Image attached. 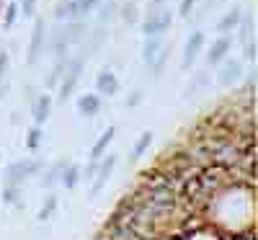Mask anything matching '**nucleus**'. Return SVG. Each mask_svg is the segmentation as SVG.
<instances>
[{
    "label": "nucleus",
    "mask_w": 258,
    "mask_h": 240,
    "mask_svg": "<svg viewBox=\"0 0 258 240\" xmlns=\"http://www.w3.org/2000/svg\"><path fill=\"white\" fill-rule=\"evenodd\" d=\"M18 199H21V186H6L3 202H6V204H18Z\"/></svg>",
    "instance_id": "b1692460"
},
{
    "label": "nucleus",
    "mask_w": 258,
    "mask_h": 240,
    "mask_svg": "<svg viewBox=\"0 0 258 240\" xmlns=\"http://www.w3.org/2000/svg\"><path fill=\"white\" fill-rule=\"evenodd\" d=\"M240 24V8L235 6V8H230L222 18H220V24H217V31L220 34H227V31H232L235 26Z\"/></svg>",
    "instance_id": "f3484780"
},
{
    "label": "nucleus",
    "mask_w": 258,
    "mask_h": 240,
    "mask_svg": "<svg viewBox=\"0 0 258 240\" xmlns=\"http://www.w3.org/2000/svg\"><path fill=\"white\" fill-rule=\"evenodd\" d=\"M121 13L126 16V21H129V24H135V18H137V8H135L132 3H129V6H126V8L121 11Z\"/></svg>",
    "instance_id": "2f4dec72"
},
{
    "label": "nucleus",
    "mask_w": 258,
    "mask_h": 240,
    "mask_svg": "<svg viewBox=\"0 0 258 240\" xmlns=\"http://www.w3.org/2000/svg\"><path fill=\"white\" fill-rule=\"evenodd\" d=\"M168 57H170V52H168V49H163V52H160V57L153 62V75H155V78L163 73V65L168 62Z\"/></svg>",
    "instance_id": "bb28decb"
},
{
    "label": "nucleus",
    "mask_w": 258,
    "mask_h": 240,
    "mask_svg": "<svg viewBox=\"0 0 258 240\" xmlns=\"http://www.w3.org/2000/svg\"><path fill=\"white\" fill-rule=\"evenodd\" d=\"M114 165H116V155H106V158H101L98 160V165H96V173H93V186H91V199H96V196L101 194V189L106 186V181L111 178V170H114Z\"/></svg>",
    "instance_id": "39448f33"
},
{
    "label": "nucleus",
    "mask_w": 258,
    "mask_h": 240,
    "mask_svg": "<svg viewBox=\"0 0 258 240\" xmlns=\"http://www.w3.org/2000/svg\"><path fill=\"white\" fill-rule=\"evenodd\" d=\"M44 160H39V158H29V160H16V163H11L8 168H6V173H3V184L6 186H21L26 178H31V176H36V173H41L44 170Z\"/></svg>",
    "instance_id": "f03ea898"
},
{
    "label": "nucleus",
    "mask_w": 258,
    "mask_h": 240,
    "mask_svg": "<svg viewBox=\"0 0 258 240\" xmlns=\"http://www.w3.org/2000/svg\"><path fill=\"white\" fill-rule=\"evenodd\" d=\"M101 3L103 0H70V3H62V6L54 8V18L57 21H75V18L88 16Z\"/></svg>",
    "instance_id": "20e7f679"
},
{
    "label": "nucleus",
    "mask_w": 258,
    "mask_h": 240,
    "mask_svg": "<svg viewBox=\"0 0 258 240\" xmlns=\"http://www.w3.org/2000/svg\"><path fill=\"white\" fill-rule=\"evenodd\" d=\"M140 98H142V91H140V93H135V96H132V98H129V106H135V103H137V101H140Z\"/></svg>",
    "instance_id": "72a5a7b5"
},
{
    "label": "nucleus",
    "mask_w": 258,
    "mask_h": 240,
    "mask_svg": "<svg viewBox=\"0 0 258 240\" xmlns=\"http://www.w3.org/2000/svg\"><path fill=\"white\" fill-rule=\"evenodd\" d=\"M16 16H18V6H16V3H11V6H8V11H6V21H3V29H11V26H13Z\"/></svg>",
    "instance_id": "cd10ccee"
},
{
    "label": "nucleus",
    "mask_w": 258,
    "mask_h": 240,
    "mask_svg": "<svg viewBox=\"0 0 258 240\" xmlns=\"http://www.w3.org/2000/svg\"><path fill=\"white\" fill-rule=\"evenodd\" d=\"M230 47H232V39L230 36H220L217 41H214V44L209 47V52H207V65H212V68H217V65L230 54Z\"/></svg>",
    "instance_id": "6e6552de"
},
{
    "label": "nucleus",
    "mask_w": 258,
    "mask_h": 240,
    "mask_svg": "<svg viewBox=\"0 0 258 240\" xmlns=\"http://www.w3.org/2000/svg\"><path fill=\"white\" fill-rule=\"evenodd\" d=\"M207 85H209V75H207V70H202L197 78L191 80V85H188V88L183 91V98H194V96H199V93L207 88Z\"/></svg>",
    "instance_id": "a211bd4d"
},
{
    "label": "nucleus",
    "mask_w": 258,
    "mask_h": 240,
    "mask_svg": "<svg viewBox=\"0 0 258 240\" xmlns=\"http://www.w3.org/2000/svg\"><path fill=\"white\" fill-rule=\"evenodd\" d=\"M54 207H57V196L49 194V196H47V202H44V207H41V212L36 214V217H39V222H47L49 217L54 214Z\"/></svg>",
    "instance_id": "4be33fe9"
},
{
    "label": "nucleus",
    "mask_w": 258,
    "mask_h": 240,
    "mask_svg": "<svg viewBox=\"0 0 258 240\" xmlns=\"http://www.w3.org/2000/svg\"><path fill=\"white\" fill-rule=\"evenodd\" d=\"M194 6H197V0H181V16H188Z\"/></svg>",
    "instance_id": "473e14b6"
},
{
    "label": "nucleus",
    "mask_w": 258,
    "mask_h": 240,
    "mask_svg": "<svg viewBox=\"0 0 258 240\" xmlns=\"http://www.w3.org/2000/svg\"><path fill=\"white\" fill-rule=\"evenodd\" d=\"M39 142H41V129H39V127L29 129V140H26L29 150H36V147H39Z\"/></svg>",
    "instance_id": "a878e982"
},
{
    "label": "nucleus",
    "mask_w": 258,
    "mask_h": 240,
    "mask_svg": "<svg viewBox=\"0 0 258 240\" xmlns=\"http://www.w3.org/2000/svg\"><path fill=\"white\" fill-rule=\"evenodd\" d=\"M240 75H243L240 59H225L222 68L217 70V83H220V85H232V83L240 80Z\"/></svg>",
    "instance_id": "0eeeda50"
},
{
    "label": "nucleus",
    "mask_w": 258,
    "mask_h": 240,
    "mask_svg": "<svg viewBox=\"0 0 258 240\" xmlns=\"http://www.w3.org/2000/svg\"><path fill=\"white\" fill-rule=\"evenodd\" d=\"M163 49H165V47H163V41H160L158 36H147L145 49H142V59H145V65H150V68H153V62L160 57Z\"/></svg>",
    "instance_id": "2eb2a0df"
},
{
    "label": "nucleus",
    "mask_w": 258,
    "mask_h": 240,
    "mask_svg": "<svg viewBox=\"0 0 258 240\" xmlns=\"http://www.w3.org/2000/svg\"><path fill=\"white\" fill-rule=\"evenodd\" d=\"M170 24H173V13H170V8L163 3V0H150L145 24H142L145 36H160L163 31H168Z\"/></svg>",
    "instance_id": "f257e3e1"
},
{
    "label": "nucleus",
    "mask_w": 258,
    "mask_h": 240,
    "mask_svg": "<svg viewBox=\"0 0 258 240\" xmlns=\"http://www.w3.org/2000/svg\"><path fill=\"white\" fill-rule=\"evenodd\" d=\"M44 47H49L47 52L52 54V57H62V54H68V47H70V41L68 39H64V34H62V29L57 26L52 34H49V41H47V44Z\"/></svg>",
    "instance_id": "f8f14e48"
},
{
    "label": "nucleus",
    "mask_w": 258,
    "mask_h": 240,
    "mask_svg": "<svg viewBox=\"0 0 258 240\" xmlns=\"http://www.w3.org/2000/svg\"><path fill=\"white\" fill-rule=\"evenodd\" d=\"M44 44H47L44 21H36V24H34V34H31V44H29V57H26L29 65H36V62H39L41 52H44Z\"/></svg>",
    "instance_id": "423d86ee"
},
{
    "label": "nucleus",
    "mask_w": 258,
    "mask_h": 240,
    "mask_svg": "<svg viewBox=\"0 0 258 240\" xmlns=\"http://www.w3.org/2000/svg\"><path fill=\"white\" fill-rule=\"evenodd\" d=\"M8 52H0V83L6 80V73H8Z\"/></svg>",
    "instance_id": "c756f323"
},
{
    "label": "nucleus",
    "mask_w": 258,
    "mask_h": 240,
    "mask_svg": "<svg viewBox=\"0 0 258 240\" xmlns=\"http://www.w3.org/2000/svg\"><path fill=\"white\" fill-rule=\"evenodd\" d=\"M83 62H85L83 54L68 59V68H64V73H62V78H59V83H57V101H59V103H62V101H68L70 93L75 91L78 78H80V73H83Z\"/></svg>",
    "instance_id": "7ed1b4c3"
},
{
    "label": "nucleus",
    "mask_w": 258,
    "mask_h": 240,
    "mask_svg": "<svg viewBox=\"0 0 258 240\" xmlns=\"http://www.w3.org/2000/svg\"><path fill=\"white\" fill-rule=\"evenodd\" d=\"M64 68H68V57H64V54H62V57H54V68H52V73L47 75V88H57V83H59Z\"/></svg>",
    "instance_id": "6ab92c4d"
},
{
    "label": "nucleus",
    "mask_w": 258,
    "mask_h": 240,
    "mask_svg": "<svg viewBox=\"0 0 258 240\" xmlns=\"http://www.w3.org/2000/svg\"><path fill=\"white\" fill-rule=\"evenodd\" d=\"M243 54H245V59H248V62H255V39L245 41V47H243Z\"/></svg>",
    "instance_id": "c85d7f7f"
},
{
    "label": "nucleus",
    "mask_w": 258,
    "mask_h": 240,
    "mask_svg": "<svg viewBox=\"0 0 258 240\" xmlns=\"http://www.w3.org/2000/svg\"><path fill=\"white\" fill-rule=\"evenodd\" d=\"M64 168H68V163H64V160H57V163H54V165H49V168L44 165V176H41V189H52V186H57Z\"/></svg>",
    "instance_id": "4468645a"
},
{
    "label": "nucleus",
    "mask_w": 258,
    "mask_h": 240,
    "mask_svg": "<svg viewBox=\"0 0 258 240\" xmlns=\"http://www.w3.org/2000/svg\"><path fill=\"white\" fill-rule=\"evenodd\" d=\"M202 47H204V34H202V31H194V34L188 36V41H186V52H183V70H188L191 65L197 62V57H199Z\"/></svg>",
    "instance_id": "1a4fd4ad"
},
{
    "label": "nucleus",
    "mask_w": 258,
    "mask_h": 240,
    "mask_svg": "<svg viewBox=\"0 0 258 240\" xmlns=\"http://www.w3.org/2000/svg\"><path fill=\"white\" fill-rule=\"evenodd\" d=\"M101 108V96L98 93H83L78 98V111L80 116H96Z\"/></svg>",
    "instance_id": "ddd939ff"
},
{
    "label": "nucleus",
    "mask_w": 258,
    "mask_h": 240,
    "mask_svg": "<svg viewBox=\"0 0 258 240\" xmlns=\"http://www.w3.org/2000/svg\"><path fill=\"white\" fill-rule=\"evenodd\" d=\"M150 142H153V132H142V135H140V140H137V142H135V147H132V155H129V160L137 163V160L145 155V150L150 147Z\"/></svg>",
    "instance_id": "aec40b11"
},
{
    "label": "nucleus",
    "mask_w": 258,
    "mask_h": 240,
    "mask_svg": "<svg viewBox=\"0 0 258 240\" xmlns=\"http://www.w3.org/2000/svg\"><path fill=\"white\" fill-rule=\"evenodd\" d=\"M116 11H119V6L116 3H106V6H101V11H98V18H101V24L106 26L109 21L116 16Z\"/></svg>",
    "instance_id": "5701e85b"
},
{
    "label": "nucleus",
    "mask_w": 258,
    "mask_h": 240,
    "mask_svg": "<svg viewBox=\"0 0 258 240\" xmlns=\"http://www.w3.org/2000/svg\"><path fill=\"white\" fill-rule=\"evenodd\" d=\"M114 137H116V129L109 127V129H106V132L96 140V145H93V150H91V160H101V158H103V152L109 150V145H111Z\"/></svg>",
    "instance_id": "dca6fc26"
},
{
    "label": "nucleus",
    "mask_w": 258,
    "mask_h": 240,
    "mask_svg": "<svg viewBox=\"0 0 258 240\" xmlns=\"http://www.w3.org/2000/svg\"><path fill=\"white\" fill-rule=\"evenodd\" d=\"M78 178H80V168L78 165H68L62 170V176H59V184H62V189H75Z\"/></svg>",
    "instance_id": "412c9836"
},
{
    "label": "nucleus",
    "mask_w": 258,
    "mask_h": 240,
    "mask_svg": "<svg viewBox=\"0 0 258 240\" xmlns=\"http://www.w3.org/2000/svg\"><path fill=\"white\" fill-rule=\"evenodd\" d=\"M106 36V26L101 24L98 29H96V34H93V39H91V47H88V54H93L96 49H98V44H101V39Z\"/></svg>",
    "instance_id": "393cba45"
},
{
    "label": "nucleus",
    "mask_w": 258,
    "mask_h": 240,
    "mask_svg": "<svg viewBox=\"0 0 258 240\" xmlns=\"http://www.w3.org/2000/svg\"><path fill=\"white\" fill-rule=\"evenodd\" d=\"M31 114H34L36 127L44 124V122L49 119V114H52V96H49V93L36 96V98H34V108H31Z\"/></svg>",
    "instance_id": "9d476101"
},
{
    "label": "nucleus",
    "mask_w": 258,
    "mask_h": 240,
    "mask_svg": "<svg viewBox=\"0 0 258 240\" xmlns=\"http://www.w3.org/2000/svg\"><path fill=\"white\" fill-rule=\"evenodd\" d=\"M96 91H98V96H116V91H119L116 75L111 70H101L96 78Z\"/></svg>",
    "instance_id": "9b49d317"
},
{
    "label": "nucleus",
    "mask_w": 258,
    "mask_h": 240,
    "mask_svg": "<svg viewBox=\"0 0 258 240\" xmlns=\"http://www.w3.org/2000/svg\"><path fill=\"white\" fill-rule=\"evenodd\" d=\"M34 11H36V0H24V18H34Z\"/></svg>",
    "instance_id": "7c9ffc66"
}]
</instances>
